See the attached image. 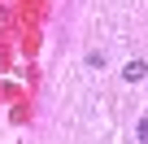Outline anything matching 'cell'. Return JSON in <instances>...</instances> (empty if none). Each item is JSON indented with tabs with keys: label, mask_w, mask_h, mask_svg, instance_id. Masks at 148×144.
<instances>
[{
	"label": "cell",
	"mask_w": 148,
	"mask_h": 144,
	"mask_svg": "<svg viewBox=\"0 0 148 144\" xmlns=\"http://www.w3.org/2000/svg\"><path fill=\"white\" fill-rule=\"evenodd\" d=\"M144 74H148V65H144V61H139V57H135V61H131V65H126V70H122V79H126V83H139V79H144Z\"/></svg>",
	"instance_id": "6da1fadb"
},
{
	"label": "cell",
	"mask_w": 148,
	"mask_h": 144,
	"mask_svg": "<svg viewBox=\"0 0 148 144\" xmlns=\"http://www.w3.org/2000/svg\"><path fill=\"white\" fill-rule=\"evenodd\" d=\"M139 144H148V118L139 122Z\"/></svg>",
	"instance_id": "7a4b0ae2"
}]
</instances>
